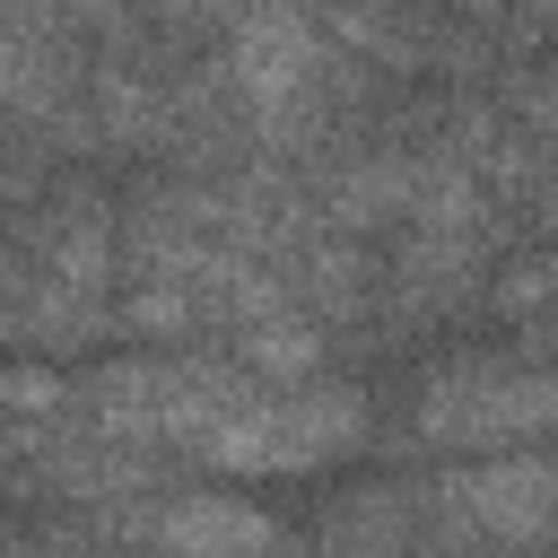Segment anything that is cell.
<instances>
[{
    "mask_svg": "<svg viewBox=\"0 0 558 558\" xmlns=\"http://www.w3.org/2000/svg\"><path fill=\"white\" fill-rule=\"evenodd\" d=\"M357 427H366V401L349 384H288V392H253L244 410L201 427L183 453L218 471H314L340 445H357Z\"/></svg>",
    "mask_w": 558,
    "mask_h": 558,
    "instance_id": "1",
    "label": "cell"
},
{
    "mask_svg": "<svg viewBox=\"0 0 558 558\" xmlns=\"http://www.w3.org/2000/svg\"><path fill=\"white\" fill-rule=\"evenodd\" d=\"M558 427V375H445L418 401V436L436 445H514Z\"/></svg>",
    "mask_w": 558,
    "mask_h": 558,
    "instance_id": "2",
    "label": "cell"
},
{
    "mask_svg": "<svg viewBox=\"0 0 558 558\" xmlns=\"http://www.w3.org/2000/svg\"><path fill=\"white\" fill-rule=\"evenodd\" d=\"M227 70H235V87H244V96L279 122V113H296V105L314 96L323 44H314L305 9L270 0V9H244V17H235V52H227Z\"/></svg>",
    "mask_w": 558,
    "mask_h": 558,
    "instance_id": "3",
    "label": "cell"
},
{
    "mask_svg": "<svg viewBox=\"0 0 558 558\" xmlns=\"http://www.w3.org/2000/svg\"><path fill=\"white\" fill-rule=\"evenodd\" d=\"M445 497L497 541H549L558 532V462H541V453H488V462L453 471Z\"/></svg>",
    "mask_w": 558,
    "mask_h": 558,
    "instance_id": "4",
    "label": "cell"
},
{
    "mask_svg": "<svg viewBox=\"0 0 558 558\" xmlns=\"http://www.w3.org/2000/svg\"><path fill=\"white\" fill-rule=\"evenodd\" d=\"M148 532H157L166 558H270V549L288 541V532H279L262 506H244V497H174V506L148 514Z\"/></svg>",
    "mask_w": 558,
    "mask_h": 558,
    "instance_id": "5",
    "label": "cell"
},
{
    "mask_svg": "<svg viewBox=\"0 0 558 558\" xmlns=\"http://www.w3.org/2000/svg\"><path fill=\"white\" fill-rule=\"evenodd\" d=\"M70 96V61L52 44V26L26 9V0H0V105L17 113H61Z\"/></svg>",
    "mask_w": 558,
    "mask_h": 558,
    "instance_id": "6",
    "label": "cell"
},
{
    "mask_svg": "<svg viewBox=\"0 0 558 558\" xmlns=\"http://www.w3.org/2000/svg\"><path fill=\"white\" fill-rule=\"evenodd\" d=\"M235 366L253 375V384H314L323 375V331L314 323H296V314H270V323H244V349H235Z\"/></svg>",
    "mask_w": 558,
    "mask_h": 558,
    "instance_id": "7",
    "label": "cell"
},
{
    "mask_svg": "<svg viewBox=\"0 0 558 558\" xmlns=\"http://www.w3.org/2000/svg\"><path fill=\"white\" fill-rule=\"evenodd\" d=\"M44 262H52V288L96 296V288H105V262H113V244H105V209H96V201H70V209L44 227Z\"/></svg>",
    "mask_w": 558,
    "mask_h": 558,
    "instance_id": "8",
    "label": "cell"
},
{
    "mask_svg": "<svg viewBox=\"0 0 558 558\" xmlns=\"http://www.w3.org/2000/svg\"><path fill=\"white\" fill-rule=\"evenodd\" d=\"M418 174L427 166H410V157H375V166H357V174L331 183V218L340 227H375V218H392V209L418 201Z\"/></svg>",
    "mask_w": 558,
    "mask_h": 558,
    "instance_id": "9",
    "label": "cell"
},
{
    "mask_svg": "<svg viewBox=\"0 0 558 558\" xmlns=\"http://www.w3.org/2000/svg\"><path fill=\"white\" fill-rule=\"evenodd\" d=\"M122 323H131V331H192V323H201V296H192L183 279H140L131 305H122Z\"/></svg>",
    "mask_w": 558,
    "mask_h": 558,
    "instance_id": "10",
    "label": "cell"
},
{
    "mask_svg": "<svg viewBox=\"0 0 558 558\" xmlns=\"http://www.w3.org/2000/svg\"><path fill=\"white\" fill-rule=\"evenodd\" d=\"M52 410H70V384H61V375H44V366H0V418L35 427V418H52Z\"/></svg>",
    "mask_w": 558,
    "mask_h": 558,
    "instance_id": "11",
    "label": "cell"
},
{
    "mask_svg": "<svg viewBox=\"0 0 558 558\" xmlns=\"http://www.w3.org/2000/svg\"><path fill=\"white\" fill-rule=\"evenodd\" d=\"M558 296V262H514L506 279H497V305L506 314H532V305H549Z\"/></svg>",
    "mask_w": 558,
    "mask_h": 558,
    "instance_id": "12",
    "label": "cell"
},
{
    "mask_svg": "<svg viewBox=\"0 0 558 558\" xmlns=\"http://www.w3.org/2000/svg\"><path fill=\"white\" fill-rule=\"evenodd\" d=\"M514 105H523L541 131H558V78H514Z\"/></svg>",
    "mask_w": 558,
    "mask_h": 558,
    "instance_id": "13",
    "label": "cell"
},
{
    "mask_svg": "<svg viewBox=\"0 0 558 558\" xmlns=\"http://www.w3.org/2000/svg\"><path fill=\"white\" fill-rule=\"evenodd\" d=\"M9 453H35V427H17V418H0V462Z\"/></svg>",
    "mask_w": 558,
    "mask_h": 558,
    "instance_id": "14",
    "label": "cell"
}]
</instances>
